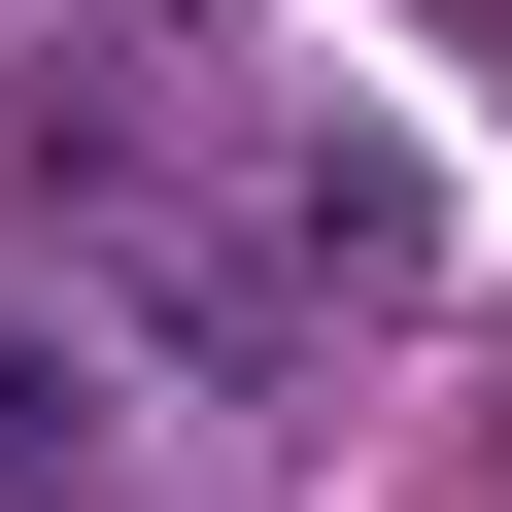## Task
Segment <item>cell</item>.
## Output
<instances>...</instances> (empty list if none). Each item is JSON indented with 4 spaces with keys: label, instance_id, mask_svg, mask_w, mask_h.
<instances>
[{
    "label": "cell",
    "instance_id": "6da1fadb",
    "mask_svg": "<svg viewBox=\"0 0 512 512\" xmlns=\"http://www.w3.org/2000/svg\"><path fill=\"white\" fill-rule=\"evenodd\" d=\"M35 478H69V342L0 308V512H35Z\"/></svg>",
    "mask_w": 512,
    "mask_h": 512
}]
</instances>
